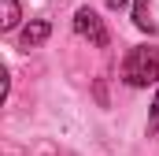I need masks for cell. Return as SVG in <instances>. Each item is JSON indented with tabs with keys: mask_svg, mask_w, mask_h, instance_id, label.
Returning a JSON list of instances; mask_svg holds the SVG:
<instances>
[{
	"mask_svg": "<svg viewBox=\"0 0 159 156\" xmlns=\"http://www.w3.org/2000/svg\"><path fill=\"white\" fill-rule=\"evenodd\" d=\"M133 26L141 34H156V22H152V7L148 0H133Z\"/></svg>",
	"mask_w": 159,
	"mask_h": 156,
	"instance_id": "4",
	"label": "cell"
},
{
	"mask_svg": "<svg viewBox=\"0 0 159 156\" xmlns=\"http://www.w3.org/2000/svg\"><path fill=\"white\" fill-rule=\"evenodd\" d=\"M126 4H129V0H107V7H111V11H119V7H126Z\"/></svg>",
	"mask_w": 159,
	"mask_h": 156,
	"instance_id": "7",
	"label": "cell"
},
{
	"mask_svg": "<svg viewBox=\"0 0 159 156\" xmlns=\"http://www.w3.org/2000/svg\"><path fill=\"white\" fill-rule=\"evenodd\" d=\"M122 78L133 85V89H144V85H159V48L152 45H137L129 56H126V63H122Z\"/></svg>",
	"mask_w": 159,
	"mask_h": 156,
	"instance_id": "1",
	"label": "cell"
},
{
	"mask_svg": "<svg viewBox=\"0 0 159 156\" xmlns=\"http://www.w3.org/2000/svg\"><path fill=\"white\" fill-rule=\"evenodd\" d=\"M74 30H78V37H85L89 45H96V48L107 45V26H104V19L93 7H78L74 11Z\"/></svg>",
	"mask_w": 159,
	"mask_h": 156,
	"instance_id": "2",
	"label": "cell"
},
{
	"mask_svg": "<svg viewBox=\"0 0 159 156\" xmlns=\"http://www.w3.org/2000/svg\"><path fill=\"white\" fill-rule=\"evenodd\" d=\"M148 138H159V89L152 100V112H148Z\"/></svg>",
	"mask_w": 159,
	"mask_h": 156,
	"instance_id": "6",
	"label": "cell"
},
{
	"mask_svg": "<svg viewBox=\"0 0 159 156\" xmlns=\"http://www.w3.org/2000/svg\"><path fill=\"white\" fill-rule=\"evenodd\" d=\"M19 19H22L19 0H4V19H0V26H4V30H15V26H19Z\"/></svg>",
	"mask_w": 159,
	"mask_h": 156,
	"instance_id": "5",
	"label": "cell"
},
{
	"mask_svg": "<svg viewBox=\"0 0 159 156\" xmlns=\"http://www.w3.org/2000/svg\"><path fill=\"white\" fill-rule=\"evenodd\" d=\"M48 34H52V22H48V19H34V22L22 30L19 45H22V48H37V45H44V41H48Z\"/></svg>",
	"mask_w": 159,
	"mask_h": 156,
	"instance_id": "3",
	"label": "cell"
}]
</instances>
